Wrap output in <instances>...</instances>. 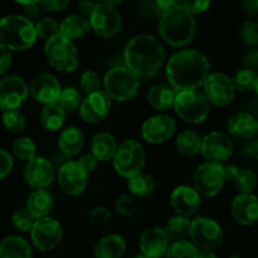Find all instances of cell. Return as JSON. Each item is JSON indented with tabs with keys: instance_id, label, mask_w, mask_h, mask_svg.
Segmentation results:
<instances>
[{
	"instance_id": "6da1fadb",
	"label": "cell",
	"mask_w": 258,
	"mask_h": 258,
	"mask_svg": "<svg viewBox=\"0 0 258 258\" xmlns=\"http://www.w3.org/2000/svg\"><path fill=\"white\" fill-rule=\"evenodd\" d=\"M211 64L206 55L197 49L174 53L166 64V78L175 92L197 90L204 85Z\"/></svg>"
},
{
	"instance_id": "7a4b0ae2",
	"label": "cell",
	"mask_w": 258,
	"mask_h": 258,
	"mask_svg": "<svg viewBox=\"0 0 258 258\" xmlns=\"http://www.w3.org/2000/svg\"><path fill=\"white\" fill-rule=\"evenodd\" d=\"M125 67L139 78L153 77L165 62L163 44L150 34H139L131 38L123 52Z\"/></svg>"
},
{
	"instance_id": "3957f363",
	"label": "cell",
	"mask_w": 258,
	"mask_h": 258,
	"mask_svg": "<svg viewBox=\"0 0 258 258\" xmlns=\"http://www.w3.org/2000/svg\"><path fill=\"white\" fill-rule=\"evenodd\" d=\"M197 23L194 15L176 2L174 7L166 10L159 18V34L161 39L173 47H184L193 40L196 35Z\"/></svg>"
},
{
	"instance_id": "277c9868",
	"label": "cell",
	"mask_w": 258,
	"mask_h": 258,
	"mask_svg": "<svg viewBox=\"0 0 258 258\" xmlns=\"http://www.w3.org/2000/svg\"><path fill=\"white\" fill-rule=\"evenodd\" d=\"M37 40L34 23L23 15L10 14L0 19V44L9 50H25Z\"/></svg>"
},
{
	"instance_id": "5b68a950",
	"label": "cell",
	"mask_w": 258,
	"mask_h": 258,
	"mask_svg": "<svg viewBox=\"0 0 258 258\" xmlns=\"http://www.w3.org/2000/svg\"><path fill=\"white\" fill-rule=\"evenodd\" d=\"M103 92L113 101L125 102L136 96L140 88V81L125 66H116L106 72L102 80Z\"/></svg>"
},
{
	"instance_id": "8992f818",
	"label": "cell",
	"mask_w": 258,
	"mask_h": 258,
	"mask_svg": "<svg viewBox=\"0 0 258 258\" xmlns=\"http://www.w3.org/2000/svg\"><path fill=\"white\" fill-rule=\"evenodd\" d=\"M43 52L48 63L59 72H73L80 64V54L75 43L60 34L45 40Z\"/></svg>"
},
{
	"instance_id": "52a82bcc",
	"label": "cell",
	"mask_w": 258,
	"mask_h": 258,
	"mask_svg": "<svg viewBox=\"0 0 258 258\" xmlns=\"http://www.w3.org/2000/svg\"><path fill=\"white\" fill-rule=\"evenodd\" d=\"M145 149L134 139L123 140L120 145H117V150L112 158L116 173L127 179L140 174L145 166Z\"/></svg>"
},
{
	"instance_id": "ba28073f",
	"label": "cell",
	"mask_w": 258,
	"mask_h": 258,
	"mask_svg": "<svg viewBox=\"0 0 258 258\" xmlns=\"http://www.w3.org/2000/svg\"><path fill=\"white\" fill-rule=\"evenodd\" d=\"M173 107L179 118L188 123H202L211 112L208 100L198 90L176 92Z\"/></svg>"
},
{
	"instance_id": "9c48e42d",
	"label": "cell",
	"mask_w": 258,
	"mask_h": 258,
	"mask_svg": "<svg viewBox=\"0 0 258 258\" xmlns=\"http://www.w3.org/2000/svg\"><path fill=\"white\" fill-rule=\"evenodd\" d=\"M223 164L206 163L196 169L193 175V188L202 198H213L224 186Z\"/></svg>"
},
{
	"instance_id": "30bf717a",
	"label": "cell",
	"mask_w": 258,
	"mask_h": 258,
	"mask_svg": "<svg viewBox=\"0 0 258 258\" xmlns=\"http://www.w3.org/2000/svg\"><path fill=\"white\" fill-rule=\"evenodd\" d=\"M189 237L198 251H213L223 241V229L214 219L198 217L191 221Z\"/></svg>"
},
{
	"instance_id": "8fae6325",
	"label": "cell",
	"mask_w": 258,
	"mask_h": 258,
	"mask_svg": "<svg viewBox=\"0 0 258 258\" xmlns=\"http://www.w3.org/2000/svg\"><path fill=\"white\" fill-rule=\"evenodd\" d=\"M91 30L98 37L112 38L120 33L122 27V18L116 8L110 7L103 2L96 3L92 13L88 17Z\"/></svg>"
},
{
	"instance_id": "7c38bea8",
	"label": "cell",
	"mask_w": 258,
	"mask_h": 258,
	"mask_svg": "<svg viewBox=\"0 0 258 258\" xmlns=\"http://www.w3.org/2000/svg\"><path fill=\"white\" fill-rule=\"evenodd\" d=\"M62 237V226L52 217L37 219L30 231L33 246L42 252L53 251L60 243Z\"/></svg>"
},
{
	"instance_id": "4fadbf2b",
	"label": "cell",
	"mask_w": 258,
	"mask_h": 258,
	"mask_svg": "<svg viewBox=\"0 0 258 258\" xmlns=\"http://www.w3.org/2000/svg\"><path fill=\"white\" fill-rule=\"evenodd\" d=\"M29 96V86L20 76L9 75L0 80V110H19Z\"/></svg>"
},
{
	"instance_id": "5bb4252c",
	"label": "cell",
	"mask_w": 258,
	"mask_h": 258,
	"mask_svg": "<svg viewBox=\"0 0 258 258\" xmlns=\"http://www.w3.org/2000/svg\"><path fill=\"white\" fill-rule=\"evenodd\" d=\"M203 95L208 100L209 105L218 107L229 105L236 96L232 78L221 72L209 73L203 85Z\"/></svg>"
},
{
	"instance_id": "9a60e30c",
	"label": "cell",
	"mask_w": 258,
	"mask_h": 258,
	"mask_svg": "<svg viewBox=\"0 0 258 258\" xmlns=\"http://www.w3.org/2000/svg\"><path fill=\"white\" fill-rule=\"evenodd\" d=\"M233 153V143L226 133L213 131L202 138L201 154L209 163L223 164Z\"/></svg>"
},
{
	"instance_id": "2e32d148",
	"label": "cell",
	"mask_w": 258,
	"mask_h": 258,
	"mask_svg": "<svg viewBox=\"0 0 258 258\" xmlns=\"http://www.w3.org/2000/svg\"><path fill=\"white\" fill-rule=\"evenodd\" d=\"M175 128L176 125L173 117L159 113L144 121L141 126V136L146 143L151 145H159L173 138Z\"/></svg>"
},
{
	"instance_id": "e0dca14e",
	"label": "cell",
	"mask_w": 258,
	"mask_h": 258,
	"mask_svg": "<svg viewBox=\"0 0 258 258\" xmlns=\"http://www.w3.org/2000/svg\"><path fill=\"white\" fill-rule=\"evenodd\" d=\"M24 180L34 190L48 189L54 181L55 171L53 164L43 156H35L24 168Z\"/></svg>"
},
{
	"instance_id": "ac0fdd59",
	"label": "cell",
	"mask_w": 258,
	"mask_h": 258,
	"mask_svg": "<svg viewBox=\"0 0 258 258\" xmlns=\"http://www.w3.org/2000/svg\"><path fill=\"white\" fill-rule=\"evenodd\" d=\"M57 179L63 193L71 197L81 196L88 184V174L78 165L77 161L63 164L58 170Z\"/></svg>"
},
{
	"instance_id": "d6986e66",
	"label": "cell",
	"mask_w": 258,
	"mask_h": 258,
	"mask_svg": "<svg viewBox=\"0 0 258 258\" xmlns=\"http://www.w3.org/2000/svg\"><path fill=\"white\" fill-rule=\"evenodd\" d=\"M112 107V100L103 91L86 96L80 106V116L85 122L98 123L105 120Z\"/></svg>"
},
{
	"instance_id": "ffe728a7",
	"label": "cell",
	"mask_w": 258,
	"mask_h": 258,
	"mask_svg": "<svg viewBox=\"0 0 258 258\" xmlns=\"http://www.w3.org/2000/svg\"><path fill=\"white\" fill-rule=\"evenodd\" d=\"M60 83L52 73L42 72L35 75L29 83V93L37 102L43 105L55 103L59 96Z\"/></svg>"
},
{
	"instance_id": "44dd1931",
	"label": "cell",
	"mask_w": 258,
	"mask_h": 258,
	"mask_svg": "<svg viewBox=\"0 0 258 258\" xmlns=\"http://www.w3.org/2000/svg\"><path fill=\"white\" fill-rule=\"evenodd\" d=\"M170 206L176 216L186 218L196 216L202 207V197L197 193L193 186L179 185L171 191Z\"/></svg>"
},
{
	"instance_id": "7402d4cb",
	"label": "cell",
	"mask_w": 258,
	"mask_h": 258,
	"mask_svg": "<svg viewBox=\"0 0 258 258\" xmlns=\"http://www.w3.org/2000/svg\"><path fill=\"white\" fill-rule=\"evenodd\" d=\"M139 244H140L141 254L146 257L155 258L164 257L165 252L168 251L170 242H169L163 228L151 227V228L145 229L141 233Z\"/></svg>"
},
{
	"instance_id": "603a6c76",
	"label": "cell",
	"mask_w": 258,
	"mask_h": 258,
	"mask_svg": "<svg viewBox=\"0 0 258 258\" xmlns=\"http://www.w3.org/2000/svg\"><path fill=\"white\" fill-rule=\"evenodd\" d=\"M231 212L236 222L242 226L258 223V197L254 194H238L233 199Z\"/></svg>"
},
{
	"instance_id": "cb8c5ba5",
	"label": "cell",
	"mask_w": 258,
	"mask_h": 258,
	"mask_svg": "<svg viewBox=\"0 0 258 258\" xmlns=\"http://www.w3.org/2000/svg\"><path fill=\"white\" fill-rule=\"evenodd\" d=\"M54 197L48 189L33 190L29 194L25 203V209L34 217L35 219L49 217L54 208Z\"/></svg>"
},
{
	"instance_id": "d4e9b609",
	"label": "cell",
	"mask_w": 258,
	"mask_h": 258,
	"mask_svg": "<svg viewBox=\"0 0 258 258\" xmlns=\"http://www.w3.org/2000/svg\"><path fill=\"white\" fill-rule=\"evenodd\" d=\"M126 252V241L118 234H107L96 243L95 258H122Z\"/></svg>"
},
{
	"instance_id": "484cf974",
	"label": "cell",
	"mask_w": 258,
	"mask_h": 258,
	"mask_svg": "<svg viewBox=\"0 0 258 258\" xmlns=\"http://www.w3.org/2000/svg\"><path fill=\"white\" fill-rule=\"evenodd\" d=\"M85 146L83 133L76 126H70L59 134L58 148L68 158H75L82 151Z\"/></svg>"
},
{
	"instance_id": "4316f807",
	"label": "cell",
	"mask_w": 258,
	"mask_h": 258,
	"mask_svg": "<svg viewBox=\"0 0 258 258\" xmlns=\"http://www.w3.org/2000/svg\"><path fill=\"white\" fill-rule=\"evenodd\" d=\"M90 150L98 161L112 160L117 150V141L113 138L112 134L97 133L91 140Z\"/></svg>"
},
{
	"instance_id": "83f0119b",
	"label": "cell",
	"mask_w": 258,
	"mask_h": 258,
	"mask_svg": "<svg viewBox=\"0 0 258 258\" xmlns=\"http://www.w3.org/2000/svg\"><path fill=\"white\" fill-rule=\"evenodd\" d=\"M227 128L234 138L249 139L257 134V120L249 113L239 112L229 118Z\"/></svg>"
},
{
	"instance_id": "f1b7e54d",
	"label": "cell",
	"mask_w": 258,
	"mask_h": 258,
	"mask_svg": "<svg viewBox=\"0 0 258 258\" xmlns=\"http://www.w3.org/2000/svg\"><path fill=\"white\" fill-rule=\"evenodd\" d=\"M90 30L91 27L88 19L82 15H68L59 23V34L70 40L85 37Z\"/></svg>"
},
{
	"instance_id": "f546056e",
	"label": "cell",
	"mask_w": 258,
	"mask_h": 258,
	"mask_svg": "<svg viewBox=\"0 0 258 258\" xmlns=\"http://www.w3.org/2000/svg\"><path fill=\"white\" fill-rule=\"evenodd\" d=\"M0 258H32V248L23 237L8 236L0 242Z\"/></svg>"
},
{
	"instance_id": "4dcf8cb0",
	"label": "cell",
	"mask_w": 258,
	"mask_h": 258,
	"mask_svg": "<svg viewBox=\"0 0 258 258\" xmlns=\"http://www.w3.org/2000/svg\"><path fill=\"white\" fill-rule=\"evenodd\" d=\"M176 92L166 85H155L149 90L148 102L151 107L159 111H165L173 107Z\"/></svg>"
},
{
	"instance_id": "1f68e13d",
	"label": "cell",
	"mask_w": 258,
	"mask_h": 258,
	"mask_svg": "<svg viewBox=\"0 0 258 258\" xmlns=\"http://www.w3.org/2000/svg\"><path fill=\"white\" fill-rule=\"evenodd\" d=\"M190 218H186L183 216H174L168 219L163 229L168 237L169 242L173 243V242L185 241V238L189 237V233H190Z\"/></svg>"
},
{
	"instance_id": "d6a6232c",
	"label": "cell",
	"mask_w": 258,
	"mask_h": 258,
	"mask_svg": "<svg viewBox=\"0 0 258 258\" xmlns=\"http://www.w3.org/2000/svg\"><path fill=\"white\" fill-rule=\"evenodd\" d=\"M202 136L197 131L184 130L176 136L175 148L184 156H194L201 153Z\"/></svg>"
},
{
	"instance_id": "836d02e7",
	"label": "cell",
	"mask_w": 258,
	"mask_h": 258,
	"mask_svg": "<svg viewBox=\"0 0 258 258\" xmlns=\"http://www.w3.org/2000/svg\"><path fill=\"white\" fill-rule=\"evenodd\" d=\"M66 121V112L57 105V103H50L45 105L42 108V112L39 116V122L47 131H58L62 128L63 123Z\"/></svg>"
},
{
	"instance_id": "e575fe53",
	"label": "cell",
	"mask_w": 258,
	"mask_h": 258,
	"mask_svg": "<svg viewBox=\"0 0 258 258\" xmlns=\"http://www.w3.org/2000/svg\"><path fill=\"white\" fill-rule=\"evenodd\" d=\"M128 191L133 197L138 198H145V197L151 196L155 191V181L149 174L140 173L138 175L133 176L127 181Z\"/></svg>"
},
{
	"instance_id": "d590c367",
	"label": "cell",
	"mask_w": 258,
	"mask_h": 258,
	"mask_svg": "<svg viewBox=\"0 0 258 258\" xmlns=\"http://www.w3.org/2000/svg\"><path fill=\"white\" fill-rule=\"evenodd\" d=\"M13 153L18 159L23 161H30L37 156V145L34 141L28 136L15 139L12 145Z\"/></svg>"
},
{
	"instance_id": "8d00e7d4",
	"label": "cell",
	"mask_w": 258,
	"mask_h": 258,
	"mask_svg": "<svg viewBox=\"0 0 258 258\" xmlns=\"http://www.w3.org/2000/svg\"><path fill=\"white\" fill-rule=\"evenodd\" d=\"M82 98H81V93L76 90L75 87H66L60 90L59 96H58L57 103L66 113L73 112L77 108H80Z\"/></svg>"
},
{
	"instance_id": "74e56055",
	"label": "cell",
	"mask_w": 258,
	"mask_h": 258,
	"mask_svg": "<svg viewBox=\"0 0 258 258\" xmlns=\"http://www.w3.org/2000/svg\"><path fill=\"white\" fill-rule=\"evenodd\" d=\"M199 251L191 242L179 241L169 244L164 258H198Z\"/></svg>"
},
{
	"instance_id": "f35d334b",
	"label": "cell",
	"mask_w": 258,
	"mask_h": 258,
	"mask_svg": "<svg viewBox=\"0 0 258 258\" xmlns=\"http://www.w3.org/2000/svg\"><path fill=\"white\" fill-rule=\"evenodd\" d=\"M2 122L5 130L12 134H19L27 126V120L23 115L22 111L19 110H9L4 111L2 115Z\"/></svg>"
},
{
	"instance_id": "ab89813d",
	"label": "cell",
	"mask_w": 258,
	"mask_h": 258,
	"mask_svg": "<svg viewBox=\"0 0 258 258\" xmlns=\"http://www.w3.org/2000/svg\"><path fill=\"white\" fill-rule=\"evenodd\" d=\"M257 185V175L251 169H242L234 179V186L239 194H251Z\"/></svg>"
},
{
	"instance_id": "60d3db41",
	"label": "cell",
	"mask_w": 258,
	"mask_h": 258,
	"mask_svg": "<svg viewBox=\"0 0 258 258\" xmlns=\"http://www.w3.org/2000/svg\"><path fill=\"white\" fill-rule=\"evenodd\" d=\"M257 75L252 71L247 70V68H242V70L237 71L234 77L232 78V83L234 86V90L239 91V92H244V91L253 90L256 86Z\"/></svg>"
},
{
	"instance_id": "b9f144b4",
	"label": "cell",
	"mask_w": 258,
	"mask_h": 258,
	"mask_svg": "<svg viewBox=\"0 0 258 258\" xmlns=\"http://www.w3.org/2000/svg\"><path fill=\"white\" fill-rule=\"evenodd\" d=\"M37 38L50 39L54 35L59 34V23L54 18H42L37 24H34Z\"/></svg>"
},
{
	"instance_id": "7bdbcfd3",
	"label": "cell",
	"mask_w": 258,
	"mask_h": 258,
	"mask_svg": "<svg viewBox=\"0 0 258 258\" xmlns=\"http://www.w3.org/2000/svg\"><path fill=\"white\" fill-rule=\"evenodd\" d=\"M37 219L25 208L17 209L12 216V224L15 229L20 232H30Z\"/></svg>"
},
{
	"instance_id": "ee69618b",
	"label": "cell",
	"mask_w": 258,
	"mask_h": 258,
	"mask_svg": "<svg viewBox=\"0 0 258 258\" xmlns=\"http://www.w3.org/2000/svg\"><path fill=\"white\" fill-rule=\"evenodd\" d=\"M80 86L82 91L87 95L101 91L102 80L95 71H85L80 77Z\"/></svg>"
},
{
	"instance_id": "f6af8a7d",
	"label": "cell",
	"mask_w": 258,
	"mask_h": 258,
	"mask_svg": "<svg viewBox=\"0 0 258 258\" xmlns=\"http://www.w3.org/2000/svg\"><path fill=\"white\" fill-rule=\"evenodd\" d=\"M239 37L244 44L253 47L258 44V23L244 22L239 29Z\"/></svg>"
},
{
	"instance_id": "bcb514c9",
	"label": "cell",
	"mask_w": 258,
	"mask_h": 258,
	"mask_svg": "<svg viewBox=\"0 0 258 258\" xmlns=\"http://www.w3.org/2000/svg\"><path fill=\"white\" fill-rule=\"evenodd\" d=\"M135 209V199L131 194H121L115 202L116 213L122 217H131Z\"/></svg>"
},
{
	"instance_id": "7dc6e473",
	"label": "cell",
	"mask_w": 258,
	"mask_h": 258,
	"mask_svg": "<svg viewBox=\"0 0 258 258\" xmlns=\"http://www.w3.org/2000/svg\"><path fill=\"white\" fill-rule=\"evenodd\" d=\"M112 213L106 207H95L88 213V221L93 224V226H105L110 222Z\"/></svg>"
},
{
	"instance_id": "c3c4849f",
	"label": "cell",
	"mask_w": 258,
	"mask_h": 258,
	"mask_svg": "<svg viewBox=\"0 0 258 258\" xmlns=\"http://www.w3.org/2000/svg\"><path fill=\"white\" fill-rule=\"evenodd\" d=\"M14 161H13L12 154L5 149L0 148V180L7 178L13 170Z\"/></svg>"
},
{
	"instance_id": "681fc988",
	"label": "cell",
	"mask_w": 258,
	"mask_h": 258,
	"mask_svg": "<svg viewBox=\"0 0 258 258\" xmlns=\"http://www.w3.org/2000/svg\"><path fill=\"white\" fill-rule=\"evenodd\" d=\"M77 163H78V165H80L81 168L86 171V173L90 174V173H92L96 168H97L98 160L92 155V154L87 153V154H83V155H81L80 158H78Z\"/></svg>"
},
{
	"instance_id": "f907efd6",
	"label": "cell",
	"mask_w": 258,
	"mask_h": 258,
	"mask_svg": "<svg viewBox=\"0 0 258 258\" xmlns=\"http://www.w3.org/2000/svg\"><path fill=\"white\" fill-rule=\"evenodd\" d=\"M18 5L24 8V15L23 17L29 19L30 22H33V19H35L40 13L39 2H18Z\"/></svg>"
},
{
	"instance_id": "816d5d0a",
	"label": "cell",
	"mask_w": 258,
	"mask_h": 258,
	"mask_svg": "<svg viewBox=\"0 0 258 258\" xmlns=\"http://www.w3.org/2000/svg\"><path fill=\"white\" fill-rule=\"evenodd\" d=\"M68 5H70V2H67V0H44V2H39V7L42 9L52 13L62 12Z\"/></svg>"
},
{
	"instance_id": "f5cc1de1",
	"label": "cell",
	"mask_w": 258,
	"mask_h": 258,
	"mask_svg": "<svg viewBox=\"0 0 258 258\" xmlns=\"http://www.w3.org/2000/svg\"><path fill=\"white\" fill-rule=\"evenodd\" d=\"M184 4V7L191 13V14H199V13H203L211 7V2L208 0H197V2H181Z\"/></svg>"
},
{
	"instance_id": "db71d44e",
	"label": "cell",
	"mask_w": 258,
	"mask_h": 258,
	"mask_svg": "<svg viewBox=\"0 0 258 258\" xmlns=\"http://www.w3.org/2000/svg\"><path fill=\"white\" fill-rule=\"evenodd\" d=\"M12 52L4 45L0 44V76L4 75L12 66Z\"/></svg>"
},
{
	"instance_id": "11a10c76",
	"label": "cell",
	"mask_w": 258,
	"mask_h": 258,
	"mask_svg": "<svg viewBox=\"0 0 258 258\" xmlns=\"http://www.w3.org/2000/svg\"><path fill=\"white\" fill-rule=\"evenodd\" d=\"M175 4L176 2H171V0H166V2H164V0H158V2L153 3V8H154V12H155L156 14L159 15V18H160L166 10H169Z\"/></svg>"
},
{
	"instance_id": "9f6ffc18",
	"label": "cell",
	"mask_w": 258,
	"mask_h": 258,
	"mask_svg": "<svg viewBox=\"0 0 258 258\" xmlns=\"http://www.w3.org/2000/svg\"><path fill=\"white\" fill-rule=\"evenodd\" d=\"M244 64H246L247 70L256 73V71H258V50L247 54V57L244 58Z\"/></svg>"
},
{
	"instance_id": "6f0895ef",
	"label": "cell",
	"mask_w": 258,
	"mask_h": 258,
	"mask_svg": "<svg viewBox=\"0 0 258 258\" xmlns=\"http://www.w3.org/2000/svg\"><path fill=\"white\" fill-rule=\"evenodd\" d=\"M238 173H239V169L237 165H233V164H227V165H223V174L226 180H234L236 176L238 175Z\"/></svg>"
},
{
	"instance_id": "680465c9",
	"label": "cell",
	"mask_w": 258,
	"mask_h": 258,
	"mask_svg": "<svg viewBox=\"0 0 258 258\" xmlns=\"http://www.w3.org/2000/svg\"><path fill=\"white\" fill-rule=\"evenodd\" d=\"M96 3L90 2V0H83V2H80L77 4L78 12L82 14V17H90V14L92 13L93 7H95Z\"/></svg>"
},
{
	"instance_id": "91938a15",
	"label": "cell",
	"mask_w": 258,
	"mask_h": 258,
	"mask_svg": "<svg viewBox=\"0 0 258 258\" xmlns=\"http://www.w3.org/2000/svg\"><path fill=\"white\" fill-rule=\"evenodd\" d=\"M242 7L247 14H258V0H247Z\"/></svg>"
},
{
	"instance_id": "94428289",
	"label": "cell",
	"mask_w": 258,
	"mask_h": 258,
	"mask_svg": "<svg viewBox=\"0 0 258 258\" xmlns=\"http://www.w3.org/2000/svg\"><path fill=\"white\" fill-rule=\"evenodd\" d=\"M244 153L248 156H252V158H258V140L249 143L244 149Z\"/></svg>"
},
{
	"instance_id": "6125c7cd",
	"label": "cell",
	"mask_w": 258,
	"mask_h": 258,
	"mask_svg": "<svg viewBox=\"0 0 258 258\" xmlns=\"http://www.w3.org/2000/svg\"><path fill=\"white\" fill-rule=\"evenodd\" d=\"M198 258H218L213 251H199Z\"/></svg>"
},
{
	"instance_id": "be15d7a7",
	"label": "cell",
	"mask_w": 258,
	"mask_h": 258,
	"mask_svg": "<svg viewBox=\"0 0 258 258\" xmlns=\"http://www.w3.org/2000/svg\"><path fill=\"white\" fill-rule=\"evenodd\" d=\"M254 91H256L257 96H258V76H257V81H256V86H254Z\"/></svg>"
},
{
	"instance_id": "e7e4bbea",
	"label": "cell",
	"mask_w": 258,
	"mask_h": 258,
	"mask_svg": "<svg viewBox=\"0 0 258 258\" xmlns=\"http://www.w3.org/2000/svg\"><path fill=\"white\" fill-rule=\"evenodd\" d=\"M134 258H149V257L144 256V254H138V256H135Z\"/></svg>"
},
{
	"instance_id": "03108f58",
	"label": "cell",
	"mask_w": 258,
	"mask_h": 258,
	"mask_svg": "<svg viewBox=\"0 0 258 258\" xmlns=\"http://www.w3.org/2000/svg\"><path fill=\"white\" fill-rule=\"evenodd\" d=\"M229 258H239L238 256H237V254H233V256H231Z\"/></svg>"
},
{
	"instance_id": "003e7915",
	"label": "cell",
	"mask_w": 258,
	"mask_h": 258,
	"mask_svg": "<svg viewBox=\"0 0 258 258\" xmlns=\"http://www.w3.org/2000/svg\"><path fill=\"white\" fill-rule=\"evenodd\" d=\"M257 134H258V118H257Z\"/></svg>"
}]
</instances>
